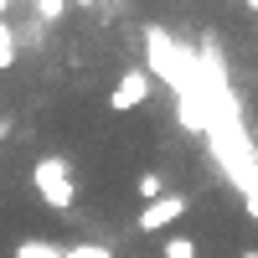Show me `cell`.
I'll return each mask as SVG.
<instances>
[{"mask_svg":"<svg viewBox=\"0 0 258 258\" xmlns=\"http://www.w3.org/2000/svg\"><path fill=\"white\" fill-rule=\"evenodd\" d=\"M31 186H36V197L47 202L52 212H68V207L78 202V181H73L68 155H36V165H31Z\"/></svg>","mask_w":258,"mask_h":258,"instance_id":"1","label":"cell"},{"mask_svg":"<svg viewBox=\"0 0 258 258\" xmlns=\"http://www.w3.org/2000/svg\"><path fill=\"white\" fill-rule=\"evenodd\" d=\"M150 73L145 68H129V73H119L114 78V88H109V114H135V109H145L150 103Z\"/></svg>","mask_w":258,"mask_h":258,"instance_id":"2","label":"cell"},{"mask_svg":"<svg viewBox=\"0 0 258 258\" xmlns=\"http://www.w3.org/2000/svg\"><path fill=\"white\" fill-rule=\"evenodd\" d=\"M186 197H181V191H160V197L155 202H145V212H140V217H135V227L140 232H165V227H176L181 217H186Z\"/></svg>","mask_w":258,"mask_h":258,"instance_id":"3","label":"cell"},{"mask_svg":"<svg viewBox=\"0 0 258 258\" xmlns=\"http://www.w3.org/2000/svg\"><path fill=\"white\" fill-rule=\"evenodd\" d=\"M16 258H62V243H52V238H21Z\"/></svg>","mask_w":258,"mask_h":258,"instance_id":"4","label":"cell"},{"mask_svg":"<svg viewBox=\"0 0 258 258\" xmlns=\"http://www.w3.org/2000/svg\"><path fill=\"white\" fill-rule=\"evenodd\" d=\"M160 258H202V248H197V238H186V232H170L160 243Z\"/></svg>","mask_w":258,"mask_h":258,"instance_id":"5","label":"cell"},{"mask_svg":"<svg viewBox=\"0 0 258 258\" xmlns=\"http://www.w3.org/2000/svg\"><path fill=\"white\" fill-rule=\"evenodd\" d=\"M16 52H21V47H16V31H11V21L0 16V73L16 68Z\"/></svg>","mask_w":258,"mask_h":258,"instance_id":"6","label":"cell"},{"mask_svg":"<svg viewBox=\"0 0 258 258\" xmlns=\"http://www.w3.org/2000/svg\"><path fill=\"white\" fill-rule=\"evenodd\" d=\"M62 258H114L103 243H73V248H62Z\"/></svg>","mask_w":258,"mask_h":258,"instance_id":"7","label":"cell"},{"mask_svg":"<svg viewBox=\"0 0 258 258\" xmlns=\"http://www.w3.org/2000/svg\"><path fill=\"white\" fill-rule=\"evenodd\" d=\"M135 191H140V197H145V202H155V197H160V191H165V186H160V176H155V170H145V176L135 181Z\"/></svg>","mask_w":258,"mask_h":258,"instance_id":"8","label":"cell"},{"mask_svg":"<svg viewBox=\"0 0 258 258\" xmlns=\"http://www.w3.org/2000/svg\"><path fill=\"white\" fill-rule=\"evenodd\" d=\"M36 11H41V16H47V21H57L62 11H68V0H36Z\"/></svg>","mask_w":258,"mask_h":258,"instance_id":"9","label":"cell"},{"mask_svg":"<svg viewBox=\"0 0 258 258\" xmlns=\"http://www.w3.org/2000/svg\"><path fill=\"white\" fill-rule=\"evenodd\" d=\"M21 6V0H0V16H6V11H16Z\"/></svg>","mask_w":258,"mask_h":258,"instance_id":"10","label":"cell"},{"mask_svg":"<svg viewBox=\"0 0 258 258\" xmlns=\"http://www.w3.org/2000/svg\"><path fill=\"white\" fill-rule=\"evenodd\" d=\"M238 258H258V248H243V253H238Z\"/></svg>","mask_w":258,"mask_h":258,"instance_id":"11","label":"cell"},{"mask_svg":"<svg viewBox=\"0 0 258 258\" xmlns=\"http://www.w3.org/2000/svg\"><path fill=\"white\" fill-rule=\"evenodd\" d=\"M243 6H248V11H253V16H258V0H243Z\"/></svg>","mask_w":258,"mask_h":258,"instance_id":"12","label":"cell"}]
</instances>
